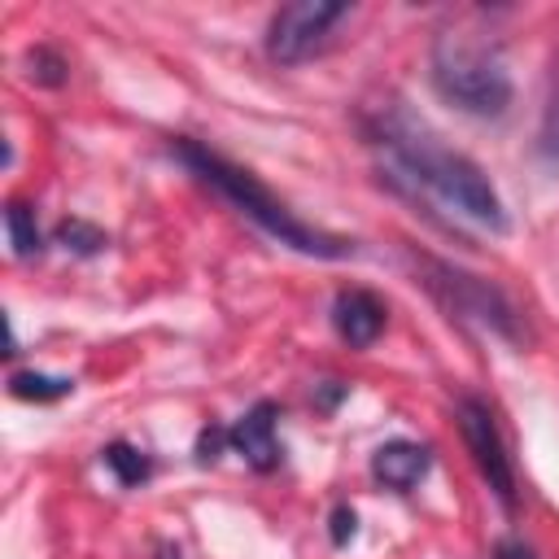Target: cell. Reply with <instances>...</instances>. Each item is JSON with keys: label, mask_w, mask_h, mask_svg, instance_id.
Wrapping results in <instances>:
<instances>
[{"label": "cell", "mask_w": 559, "mask_h": 559, "mask_svg": "<svg viewBox=\"0 0 559 559\" xmlns=\"http://www.w3.org/2000/svg\"><path fill=\"white\" fill-rule=\"evenodd\" d=\"M380 144H384V153H389L415 183H424L428 192H437V197H441L450 210H459L463 218L485 223V227H493V231L507 227V214H502V201H498L489 175H485L472 157L445 148V144H441L424 122H415L411 114H402V109L384 114V118H380Z\"/></svg>", "instance_id": "1"}, {"label": "cell", "mask_w": 559, "mask_h": 559, "mask_svg": "<svg viewBox=\"0 0 559 559\" xmlns=\"http://www.w3.org/2000/svg\"><path fill=\"white\" fill-rule=\"evenodd\" d=\"M170 148H175V157H179L192 175H201L210 188H218V192H223L245 218H253L271 240L288 245V249H297V253H306V258H349V253H354V240L301 223L258 175H249L245 166L227 162L223 153H214V148H205V144H197V140H183V135H179Z\"/></svg>", "instance_id": "2"}, {"label": "cell", "mask_w": 559, "mask_h": 559, "mask_svg": "<svg viewBox=\"0 0 559 559\" xmlns=\"http://www.w3.org/2000/svg\"><path fill=\"white\" fill-rule=\"evenodd\" d=\"M432 87L476 118H498L511 105V74L498 44L459 26L432 39Z\"/></svg>", "instance_id": "3"}, {"label": "cell", "mask_w": 559, "mask_h": 559, "mask_svg": "<svg viewBox=\"0 0 559 559\" xmlns=\"http://www.w3.org/2000/svg\"><path fill=\"white\" fill-rule=\"evenodd\" d=\"M411 262H415L419 284L445 306L450 319L476 323V328H485V332H493V336H502L511 345L524 341L520 314H515V306L507 301V293L498 284H489V280H480V275H472V271H463L454 262H441L432 253H411Z\"/></svg>", "instance_id": "4"}, {"label": "cell", "mask_w": 559, "mask_h": 559, "mask_svg": "<svg viewBox=\"0 0 559 559\" xmlns=\"http://www.w3.org/2000/svg\"><path fill=\"white\" fill-rule=\"evenodd\" d=\"M349 13V4H336V0H297V4H284L275 9L271 26H266V52L271 61L280 66H297L306 57H314L332 26Z\"/></svg>", "instance_id": "5"}, {"label": "cell", "mask_w": 559, "mask_h": 559, "mask_svg": "<svg viewBox=\"0 0 559 559\" xmlns=\"http://www.w3.org/2000/svg\"><path fill=\"white\" fill-rule=\"evenodd\" d=\"M454 415H459V432H463V441L472 450L476 472L498 493V502L507 511H515V472H511V454L502 445V432L493 424V411L480 397H459V411Z\"/></svg>", "instance_id": "6"}, {"label": "cell", "mask_w": 559, "mask_h": 559, "mask_svg": "<svg viewBox=\"0 0 559 559\" xmlns=\"http://www.w3.org/2000/svg\"><path fill=\"white\" fill-rule=\"evenodd\" d=\"M275 419H280V406L275 402H253L231 428H227V441H231V450L249 463V467H258V472H271V467H280V437H275Z\"/></svg>", "instance_id": "7"}, {"label": "cell", "mask_w": 559, "mask_h": 559, "mask_svg": "<svg viewBox=\"0 0 559 559\" xmlns=\"http://www.w3.org/2000/svg\"><path fill=\"white\" fill-rule=\"evenodd\" d=\"M384 314H389L384 301L367 288H345L332 301V328L349 349H367L384 332Z\"/></svg>", "instance_id": "8"}, {"label": "cell", "mask_w": 559, "mask_h": 559, "mask_svg": "<svg viewBox=\"0 0 559 559\" xmlns=\"http://www.w3.org/2000/svg\"><path fill=\"white\" fill-rule=\"evenodd\" d=\"M428 463H432L428 445L397 437V441H384V445L371 454V476H376L384 489L406 493V489H415V485L428 476Z\"/></svg>", "instance_id": "9"}, {"label": "cell", "mask_w": 559, "mask_h": 559, "mask_svg": "<svg viewBox=\"0 0 559 559\" xmlns=\"http://www.w3.org/2000/svg\"><path fill=\"white\" fill-rule=\"evenodd\" d=\"M4 231H9L13 258H35V253L44 249V236H39L35 210H31L26 201H9V205H4Z\"/></svg>", "instance_id": "10"}, {"label": "cell", "mask_w": 559, "mask_h": 559, "mask_svg": "<svg viewBox=\"0 0 559 559\" xmlns=\"http://www.w3.org/2000/svg\"><path fill=\"white\" fill-rule=\"evenodd\" d=\"M9 393L22 402H57V397L74 393V380L44 376V371H17V376H9Z\"/></svg>", "instance_id": "11"}, {"label": "cell", "mask_w": 559, "mask_h": 559, "mask_svg": "<svg viewBox=\"0 0 559 559\" xmlns=\"http://www.w3.org/2000/svg\"><path fill=\"white\" fill-rule=\"evenodd\" d=\"M537 157L546 166H559V61L546 87V109H542V127H537Z\"/></svg>", "instance_id": "12"}, {"label": "cell", "mask_w": 559, "mask_h": 559, "mask_svg": "<svg viewBox=\"0 0 559 559\" xmlns=\"http://www.w3.org/2000/svg\"><path fill=\"white\" fill-rule=\"evenodd\" d=\"M100 454H105V467L118 476V485H140V480H148V472H153V463L144 459V450H135V445H127V441H114V445H105Z\"/></svg>", "instance_id": "13"}, {"label": "cell", "mask_w": 559, "mask_h": 559, "mask_svg": "<svg viewBox=\"0 0 559 559\" xmlns=\"http://www.w3.org/2000/svg\"><path fill=\"white\" fill-rule=\"evenodd\" d=\"M57 240H61L66 249H74V253H100V249L109 245L105 231L92 227V223H83V218H66V223L57 227Z\"/></svg>", "instance_id": "14"}, {"label": "cell", "mask_w": 559, "mask_h": 559, "mask_svg": "<svg viewBox=\"0 0 559 559\" xmlns=\"http://www.w3.org/2000/svg\"><path fill=\"white\" fill-rule=\"evenodd\" d=\"M26 66H31V79H39L44 87H61V83H66V70H70L57 48H35V52L26 57Z\"/></svg>", "instance_id": "15"}, {"label": "cell", "mask_w": 559, "mask_h": 559, "mask_svg": "<svg viewBox=\"0 0 559 559\" xmlns=\"http://www.w3.org/2000/svg\"><path fill=\"white\" fill-rule=\"evenodd\" d=\"M223 445H231V441H227V428H205L201 441H197V459H201V463H214Z\"/></svg>", "instance_id": "16"}, {"label": "cell", "mask_w": 559, "mask_h": 559, "mask_svg": "<svg viewBox=\"0 0 559 559\" xmlns=\"http://www.w3.org/2000/svg\"><path fill=\"white\" fill-rule=\"evenodd\" d=\"M354 524H358V515L349 507H336L332 511V546H345L354 537Z\"/></svg>", "instance_id": "17"}, {"label": "cell", "mask_w": 559, "mask_h": 559, "mask_svg": "<svg viewBox=\"0 0 559 559\" xmlns=\"http://www.w3.org/2000/svg\"><path fill=\"white\" fill-rule=\"evenodd\" d=\"M493 559H537L524 542H515V537H507V542H498V550H493Z\"/></svg>", "instance_id": "18"}, {"label": "cell", "mask_w": 559, "mask_h": 559, "mask_svg": "<svg viewBox=\"0 0 559 559\" xmlns=\"http://www.w3.org/2000/svg\"><path fill=\"white\" fill-rule=\"evenodd\" d=\"M157 559H179V546H162V550H157Z\"/></svg>", "instance_id": "19"}]
</instances>
